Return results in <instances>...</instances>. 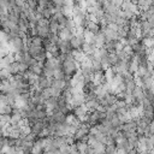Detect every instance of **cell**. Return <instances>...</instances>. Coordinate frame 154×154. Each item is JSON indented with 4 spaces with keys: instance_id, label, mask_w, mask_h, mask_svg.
<instances>
[{
    "instance_id": "cell-1",
    "label": "cell",
    "mask_w": 154,
    "mask_h": 154,
    "mask_svg": "<svg viewBox=\"0 0 154 154\" xmlns=\"http://www.w3.org/2000/svg\"><path fill=\"white\" fill-rule=\"evenodd\" d=\"M61 69L65 73V76L72 77L73 75H76V72L79 70V63H77L71 54L67 55V58L61 63Z\"/></svg>"
},
{
    "instance_id": "cell-2",
    "label": "cell",
    "mask_w": 154,
    "mask_h": 154,
    "mask_svg": "<svg viewBox=\"0 0 154 154\" xmlns=\"http://www.w3.org/2000/svg\"><path fill=\"white\" fill-rule=\"evenodd\" d=\"M84 43H85V40H84L83 34H73V36L70 40V45H71L72 49H77V51L82 49Z\"/></svg>"
},
{
    "instance_id": "cell-3",
    "label": "cell",
    "mask_w": 154,
    "mask_h": 154,
    "mask_svg": "<svg viewBox=\"0 0 154 154\" xmlns=\"http://www.w3.org/2000/svg\"><path fill=\"white\" fill-rule=\"evenodd\" d=\"M58 36H59V38L61 41H70L71 37L73 36V31L67 29V28H61L59 30V32H58Z\"/></svg>"
},
{
    "instance_id": "cell-4",
    "label": "cell",
    "mask_w": 154,
    "mask_h": 154,
    "mask_svg": "<svg viewBox=\"0 0 154 154\" xmlns=\"http://www.w3.org/2000/svg\"><path fill=\"white\" fill-rule=\"evenodd\" d=\"M58 47H59V51L60 53H64V54H71L72 53V47L70 45V41H59L58 43Z\"/></svg>"
},
{
    "instance_id": "cell-5",
    "label": "cell",
    "mask_w": 154,
    "mask_h": 154,
    "mask_svg": "<svg viewBox=\"0 0 154 154\" xmlns=\"http://www.w3.org/2000/svg\"><path fill=\"white\" fill-rule=\"evenodd\" d=\"M46 107H47V113H51L55 109H58V97H49L48 100H46Z\"/></svg>"
},
{
    "instance_id": "cell-6",
    "label": "cell",
    "mask_w": 154,
    "mask_h": 154,
    "mask_svg": "<svg viewBox=\"0 0 154 154\" xmlns=\"http://www.w3.org/2000/svg\"><path fill=\"white\" fill-rule=\"evenodd\" d=\"M37 36H40L41 38H47L51 34V29H49V25H41V24H37Z\"/></svg>"
},
{
    "instance_id": "cell-7",
    "label": "cell",
    "mask_w": 154,
    "mask_h": 154,
    "mask_svg": "<svg viewBox=\"0 0 154 154\" xmlns=\"http://www.w3.org/2000/svg\"><path fill=\"white\" fill-rule=\"evenodd\" d=\"M84 106L87 107V109H88L89 112H93V111H96V109L99 108L100 101H99L97 97H96V99H91V100H85Z\"/></svg>"
},
{
    "instance_id": "cell-8",
    "label": "cell",
    "mask_w": 154,
    "mask_h": 154,
    "mask_svg": "<svg viewBox=\"0 0 154 154\" xmlns=\"http://www.w3.org/2000/svg\"><path fill=\"white\" fill-rule=\"evenodd\" d=\"M45 128H46V125H45L43 120H38V122H36L35 124L31 125V132L35 134L36 136H40L41 132L45 130Z\"/></svg>"
},
{
    "instance_id": "cell-9",
    "label": "cell",
    "mask_w": 154,
    "mask_h": 154,
    "mask_svg": "<svg viewBox=\"0 0 154 154\" xmlns=\"http://www.w3.org/2000/svg\"><path fill=\"white\" fill-rule=\"evenodd\" d=\"M94 41H95V45H96L97 48L103 47L105 43H106V36H105V34L100 30L97 34H95V36H94Z\"/></svg>"
},
{
    "instance_id": "cell-10",
    "label": "cell",
    "mask_w": 154,
    "mask_h": 154,
    "mask_svg": "<svg viewBox=\"0 0 154 154\" xmlns=\"http://www.w3.org/2000/svg\"><path fill=\"white\" fill-rule=\"evenodd\" d=\"M120 131L126 132V131H136V122L135 120H129L124 124L120 125Z\"/></svg>"
},
{
    "instance_id": "cell-11",
    "label": "cell",
    "mask_w": 154,
    "mask_h": 154,
    "mask_svg": "<svg viewBox=\"0 0 154 154\" xmlns=\"http://www.w3.org/2000/svg\"><path fill=\"white\" fill-rule=\"evenodd\" d=\"M84 29H87V30H89V31H91L93 34H97L100 30H101V28H100V25L97 24V23H95V22H88L87 23V25H85V28Z\"/></svg>"
},
{
    "instance_id": "cell-12",
    "label": "cell",
    "mask_w": 154,
    "mask_h": 154,
    "mask_svg": "<svg viewBox=\"0 0 154 154\" xmlns=\"http://www.w3.org/2000/svg\"><path fill=\"white\" fill-rule=\"evenodd\" d=\"M6 69L8 70V72H10L12 76L18 75V73H19V63H18V61H13V63H11Z\"/></svg>"
},
{
    "instance_id": "cell-13",
    "label": "cell",
    "mask_w": 154,
    "mask_h": 154,
    "mask_svg": "<svg viewBox=\"0 0 154 154\" xmlns=\"http://www.w3.org/2000/svg\"><path fill=\"white\" fill-rule=\"evenodd\" d=\"M49 29H51V32H55V34H58L59 30L61 29V26L59 25V23H58L57 19L51 18V19H49Z\"/></svg>"
},
{
    "instance_id": "cell-14",
    "label": "cell",
    "mask_w": 154,
    "mask_h": 154,
    "mask_svg": "<svg viewBox=\"0 0 154 154\" xmlns=\"http://www.w3.org/2000/svg\"><path fill=\"white\" fill-rule=\"evenodd\" d=\"M76 144H77V149L79 153H85L89 144L87 143V141H76Z\"/></svg>"
},
{
    "instance_id": "cell-15",
    "label": "cell",
    "mask_w": 154,
    "mask_h": 154,
    "mask_svg": "<svg viewBox=\"0 0 154 154\" xmlns=\"http://www.w3.org/2000/svg\"><path fill=\"white\" fill-rule=\"evenodd\" d=\"M136 5L138 6L140 11H146L150 7V4L148 2V0H136Z\"/></svg>"
},
{
    "instance_id": "cell-16",
    "label": "cell",
    "mask_w": 154,
    "mask_h": 154,
    "mask_svg": "<svg viewBox=\"0 0 154 154\" xmlns=\"http://www.w3.org/2000/svg\"><path fill=\"white\" fill-rule=\"evenodd\" d=\"M142 43L146 48H154V37H144L142 38Z\"/></svg>"
},
{
    "instance_id": "cell-17",
    "label": "cell",
    "mask_w": 154,
    "mask_h": 154,
    "mask_svg": "<svg viewBox=\"0 0 154 154\" xmlns=\"http://www.w3.org/2000/svg\"><path fill=\"white\" fill-rule=\"evenodd\" d=\"M53 78H55V79H64V78H65V73H64V71H63V69H61V67H59V69H55V70H54Z\"/></svg>"
},
{
    "instance_id": "cell-18",
    "label": "cell",
    "mask_w": 154,
    "mask_h": 154,
    "mask_svg": "<svg viewBox=\"0 0 154 154\" xmlns=\"http://www.w3.org/2000/svg\"><path fill=\"white\" fill-rule=\"evenodd\" d=\"M25 4L28 5V7H29L31 11L37 10V7H38V2H37V0H25Z\"/></svg>"
},
{
    "instance_id": "cell-19",
    "label": "cell",
    "mask_w": 154,
    "mask_h": 154,
    "mask_svg": "<svg viewBox=\"0 0 154 154\" xmlns=\"http://www.w3.org/2000/svg\"><path fill=\"white\" fill-rule=\"evenodd\" d=\"M83 36H84V40H85V42H90V41L94 38L95 34H93L91 31H89V30L84 29V31H83Z\"/></svg>"
},
{
    "instance_id": "cell-20",
    "label": "cell",
    "mask_w": 154,
    "mask_h": 154,
    "mask_svg": "<svg viewBox=\"0 0 154 154\" xmlns=\"http://www.w3.org/2000/svg\"><path fill=\"white\" fill-rule=\"evenodd\" d=\"M37 2H38V7H47L51 0H37Z\"/></svg>"
},
{
    "instance_id": "cell-21",
    "label": "cell",
    "mask_w": 154,
    "mask_h": 154,
    "mask_svg": "<svg viewBox=\"0 0 154 154\" xmlns=\"http://www.w3.org/2000/svg\"><path fill=\"white\" fill-rule=\"evenodd\" d=\"M148 134L150 135H154V119L149 123V130H148Z\"/></svg>"
},
{
    "instance_id": "cell-22",
    "label": "cell",
    "mask_w": 154,
    "mask_h": 154,
    "mask_svg": "<svg viewBox=\"0 0 154 154\" xmlns=\"http://www.w3.org/2000/svg\"><path fill=\"white\" fill-rule=\"evenodd\" d=\"M108 1H111V2H114V1H116V0H108Z\"/></svg>"
},
{
    "instance_id": "cell-23",
    "label": "cell",
    "mask_w": 154,
    "mask_h": 154,
    "mask_svg": "<svg viewBox=\"0 0 154 154\" xmlns=\"http://www.w3.org/2000/svg\"><path fill=\"white\" fill-rule=\"evenodd\" d=\"M131 1H132V2H136V0H131Z\"/></svg>"
}]
</instances>
